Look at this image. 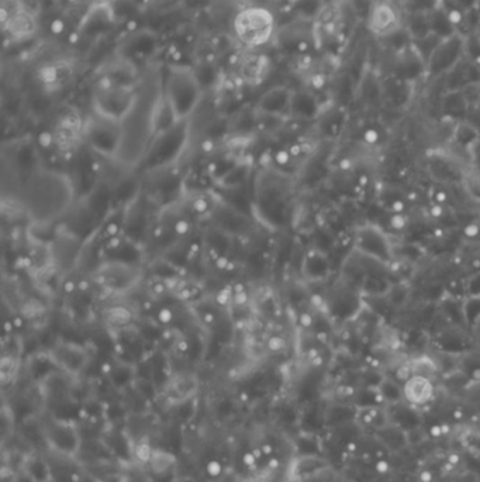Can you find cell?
Segmentation results:
<instances>
[{"mask_svg": "<svg viewBox=\"0 0 480 482\" xmlns=\"http://www.w3.org/2000/svg\"><path fill=\"white\" fill-rule=\"evenodd\" d=\"M191 134L193 119L178 121L171 128L158 133L135 173L147 175L165 168L178 166L190 147Z\"/></svg>", "mask_w": 480, "mask_h": 482, "instance_id": "4", "label": "cell"}, {"mask_svg": "<svg viewBox=\"0 0 480 482\" xmlns=\"http://www.w3.org/2000/svg\"><path fill=\"white\" fill-rule=\"evenodd\" d=\"M83 127L85 120L80 114L69 112L64 114L54 128V147L60 154H75L76 148L83 144Z\"/></svg>", "mask_w": 480, "mask_h": 482, "instance_id": "13", "label": "cell"}, {"mask_svg": "<svg viewBox=\"0 0 480 482\" xmlns=\"http://www.w3.org/2000/svg\"><path fill=\"white\" fill-rule=\"evenodd\" d=\"M135 95V85L113 83L107 78H100L92 98L93 113L105 119L120 123L130 110Z\"/></svg>", "mask_w": 480, "mask_h": 482, "instance_id": "8", "label": "cell"}, {"mask_svg": "<svg viewBox=\"0 0 480 482\" xmlns=\"http://www.w3.org/2000/svg\"><path fill=\"white\" fill-rule=\"evenodd\" d=\"M479 132L473 126L462 123L455 128V143L459 148H463L470 152L476 143H479Z\"/></svg>", "mask_w": 480, "mask_h": 482, "instance_id": "30", "label": "cell"}, {"mask_svg": "<svg viewBox=\"0 0 480 482\" xmlns=\"http://www.w3.org/2000/svg\"><path fill=\"white\" fill-rule=\"evenodd\" d=\"M232 26L237 40L252 50L269 42L275 30V17L266 7L250 6L237 12Z\"/></svg>", "mask_w": 480, "mask_h": 482, "instance_id": "7", "label": "cell"}, {"mask_svg": "<svg viewBox=\"0 0 480 482\" xmlns=\"http://www.w3.org/2000/svg\"><path fill=\"white\" fill-rule=\"evenodd\" d=\"M428 166H429L431 173L441 182L456 184V182H460L463 178L456 159L449 157L447 154L445 155L444 154H434L428 161Z\"/></svg>", "mask_w": 480, "mask_h": 482, "instance_id": "19", "label": "cell"}, {"mask_svg": "<svg viewBox=\"0 0 480 482\" xmlns=\"http://www.w3.org/2000/svg\"><path fill=\"white\" fill-rule=\"evenodd\" d=\"M363 139H365V141H366L368 144H376L377 140H379V134H377V132H375V130H368V132H365Z\"/></svg>", "mask_w": 480, "mask_h": 482, "instance_id": "40", "label": "cell"}, {"mask_svg": "<svg viewBox=\"0 0 480 482\" xmlns=\"http://www.w3.org/2000/svg\"><path fill=\"white\" fill-rule=\"evenodd\" d=\"M389 225L393 230H403L406 227V217L403 216V213H392Z\"/></svg>", "mask_w": 480, "mask_h": 482, "instance_id": "37", "label": "cell"}, {"mask_svg": "<svg viewBox=\"0 0 480 482\" xmlns=\"http://www.w3.org/2000/svg\"><path fill=\"white\" fill-rule=\"evenodd\" d=\"M292 186L287 172L263 166L254 184L252 210L255 218L268 230H280L289 223Z\"/></svg>", "mask_w": 480, "mask_h": 482, "instance_id": "3", "label": "cell"}, {"mask_svg": "<svg viewBox=\"0 0 480 482\" xmlns=\"http://www.w3.org/2000/svg\"><path fill=\"white\" fill-rule=\"evenodd\" d=\"M251 172H252V162L247 158H241L224 177L218 179L216 184L225 191H235L248 182Z\"/></svg>", "mask_w": 480, "mask_h": 482, "instance_id": "22", "label": "cell"}, {"mask_svg": "<svg viewBox=\"0 0 480 482\" xmlns=\"http://www.w3.org/2000/svg\"><path fill=\"white\" fill-rule=\"evenodd\" d=\"M266 66H268V60L265 57H261L257 54H250L241 62L239 73H241L244 80H247L250 83H257L262 79L265 71H266Z\"/></svg>", "mask_w": 480, "mask_h": 482, "instance_id": "26", "label": "cell"}, {"mask_svg": "<svg viewBox=\"0 0 480 482\" xmlns=\"http://www.w3.org/2000/svg\"><path fill=\"white\" fill-rule=\"evenodd\" d=\"M72 175L55 168L40 166L21 184L20 199L28 225H60L76 199Z\"/></svg>", "mask_w": 480, "mask_h": 482, "instance_id": "2", "label": "cell"}, {"mask_svg": "<svg viewBox=\"0 0 480 482\" xmlns=\"http://www.w3.org/2000/svg\"><path fill=\"white\" fill-rule=\"evenodd\" d=\"M358 299L354 289H351L349 285H341V288L331 297V311H334L340 319H347L352 316L358 308Z\"/></svg>", "mask_w": 480, "mask_h": 482, "instance_id": "21", "label": "cell"}, {"mask_svg": "<svg viewBox=\"0 0 480 482\" xmlns=\"http://www.w3.org/2000/svg\"><path fill=\"white\" fill-rule=\"evenodd\" d=\"M199 386H200V382L195 374L178 372L169 377V379L162 386V395L168 405L178 406L180 403L195 399L199 392Z\"/></svg>", "mask_w": 480, "mask_h": 482, "instance_id": "15", "label": "cell"}, {"mask_svg": "<svg viewBox=\"0 0 480 482\" xmlns=\"http://www.w3.org/2000/svg\"><path fill=\"white\" fill-rule=\"evenodd\" d=\"M463 319L467 327H473L480 317V296H467L462 303Z\"/></svg>", "mask_w": 480, "mask_h": 482, "instance_id": "32", "label": "cell"}, {"mask_svg": "<svg viewBox=\"0 0 480 482\" xmlns=\"http://www.w3.org/2000/svg\"><path fill=\"white\" fill-rule=\"evenodd\" d=\"M3 28L13 38H27L33 35L35 31V20L31 14L26 10H19L9 17V20L3 24Z\"/></svg>", "mask_w": 480, "mask_h": 482, "instance_id": "23", "label": "cell"}, {"mask_svg": "<svg viewBox=\"0 0 480 482\" xmlns=\"http://www.w3.org/2000/svg\"><path fill=\"white\" fill-rule=\"evenodd\" d=\"M148 467L152 472V476L164 475V474L175 471L176 460L171 451L157 449L152 451V456L148 461Z\"/></svg>", "mask_w": 480, "mask_h": 482, "instance_id": "27", "label": "cell"}, {"mask_svg": "<svg viewBox=\"0 0 480 482\" xmlns=\"http://www.w3.org/2000/svg\"><path fill=\"white\" fill-rule=\"evenodd\" d=\"M90 277L106 296L125 297L142 284L145 265L105 259Z\"/></svg>", "mask_w": 480, "mask_h": 482, "instance_id": "6", "label": "cell"}, {"mask_svg": "<svg viewBox=\"0 0 480 482\" xmlns=\"http://www.w3.org/2000/svg\"><path fill=\"white\" fill-rule=\"evenodd\" d=\"M316 100L307 93H293L290 114H295L300 119H313L317 114Z\"/></svg>", "mask_w": 480, "mask_h": 482, "instance_id": "28", "label": "cell"}, {"mask_svg": "<svg viewBox=\"0 0 480 482\" xmlns=\"http://www.w3.org/2000/svg\"><path fill=\"white\" fill-rule=\"evenodd\" d=\"M370 28L379 34H388L389 31L395 30L397 24V14L395 9L388 3H380L372 10L369 17Z\"/></svg>", "mask_w": 480, "mask_h": 482, "instance_id": "24", "label": "cell"}, {"mask_svg": "<svg viewBox=\"0 0 480 482\" xmlns=\"http://www.w3.org/2000/svg\"><path fill=\"white\" fill-rule=\"evenodd\" d=\"M470 159L473 161L476 166H477V171L480 172V141L476 143L473 148L470 150Z\"/></svg>", "mask_w": 480, "mask_h": 482, "instance_id": "39", "label": "cell"}, {"mask_svg": "<svg viewBox=\"0 0 480 482\" xmlns=\"http://www.w3.org/2000/svg\"><path fill=\"white\" fill-rule=\"evenodd\" d=\"M293 6L303 17H314L321 13V0H293Z\"/></svg>", "mask_w": 480, "mask_h": 482, "instance_id": "34", "label": "cell"}, {"mask_svg": "<svg viewBox=\"0 0 480 482\" xmlns=\"http://www.w3.org/2000/svg\"><path fill=\"white\" fill-rule=\"evenodd\" d=\"M322 462L314 457H302L292 465V476L293 478H306V476L316 474L318 469H321Z\"/></svg>", "mask_w": 480, "mask_h": 482, "instance_id": "31", "label": "cell"}, {"mask_svg": "<svg viewBox=\"0 0 480 482\" xmlns=\"http://www.w3.org/2000/svg\"><path fill=\"white\" fill-rule=\"evenodd\" d=\"M474 222H476L477 230H479V234H477V240H476V241H480V218H479V220H474Z\"/></svg>", "mask_w": 480, "mask_h": 482, "instance_id": "41", "label": "cell"}, {"mask_svg": "<svg viewBox=\"0 0 480 482\" xmlns=\"http://www.w3.org/2000/svg\"><path fill=\"white\" fill-rule=\"evenodd\" d=\"M410 372L411 375H421V377L429 378L435 372V364L433 360H429L427 357H421L417 358L413 365H410Z\"/></svg>", "mask_w": 480, "mask_h": 482, "instance_id": "35", "label": "cell"}, {"mask_svg": "<svg viewBox=\"0 0 480 482\" xmlns=\"http://www.w3.org/2000/svg\"><path fill=\"white\" fill-rule=\"evenodd\" d=\"M107 377L116 389H127V388H131L135 382L137 370H135V365L117 360L114 365L112 363V365L109 367Z\"/></svg>", "mask_w": 480, "mask_h": 482, "instance_id": "25", "label": "cell"}, {"mask_svg": "<svg viewBox=\"0 0 480 482\" xmlns=\"http://www.w3.org/2000/svg\"><path fill=\"white\" fill-rule=\"evenodd\" d=\"M46 446L65 457L79 454L82 437L75 423L54 419L45 424Z\"/></svg>", "mask_w": 480, "mask_h": 482, "instance_id": "12", "label": "cell"}, {"mask_svg": "<svg viewBox=\"0 0 480 482\" xmlns=\"http://www.w3.org/2000/svg\"><path fill=\"white\" fill-rule=\"evenodd\" d=\"M355 247L363 255L379 261L380 264H389L392 261L390 243L377 227L366 226L359 229L355 236Z\"/></svg>", "mask_w": 480, "mask_h": 482, "instance_id": "14", "label": "cell"}, {"mask_svg": "<svg viewBox=\"0 0 480 482\" xmlns=\"http://www.w3.org/2000/svg\"><path fill=\"white\" fill-rule=\"evenodd\" d=\"M48 353L58 368L71 378L79 377L90 363V353L85 345L68 340L57 341Z\"/></svg>", "mask_w": 480, "mask_h": 482, "instance_id": "11", "label": "cell"}, {"mask_svg": "<svg viewBox=\"0 0 480 482\" xmlns=\"http://www.w3.org/2000/svg\"><path fill=\"white\" fill-rule=\"evenodd\" d=\"M331 262L325 251L313 248L304 254L302 261L303 277L309 281H322L328 277Z\"/></svg>", "mask_w": 480, "mask_h": 482, "instance_id": "18", "label": "cell"}, {"mask_svg": "<svg viewBox=\"0 0 480 482\" xmlns=\"http://www.w3.org/2000/svg\"><path fill=\"white\" fill-rule=\"evenodd\" d=\"M24 471L35 482H51L53 471L46 460L38 456H28L24 464Z\"/></svg>", "mask_w": 480, "mask_h": 482, "instance_id": "29", "label": "cell"}, {"mask_svg": "<svg viewBox=\"0 0 480 482\" xmlns=\"http://www.w3.org/2000/svg\"><path fill=\"white\" fill-rule=\"evenodd\" d=\"M465 295L467 296H480V271L467 278L465 282Z\"/></svg>", "mask_w": 480, "mask_h": 482, "instance_id": "36", "label": "cell"}, {"mask_svg": "<svg viewBox=\"0 0 480 482\" xmlns=\"http://www.w3.org/2000/svg\"><path fill=\"white\" fill-rule=\"evenodd\" d=\"M293 92L286 86H275L263 93L258 99L255 110L259 114L284 117L290 113Z\"/></svg>", "mask_w": 480, "mask_h": 482, "instance_id": "16", "label": "cell"}, {"mask_svg": "<svg viewBox=\"0 0 480 482\" xmlns=\"http://www.w3.org/2000/svg\"><path fill=\"white\" fill-rule=\"evenodd\" d=\"M207 472H209V475L213 476V478H217L218 475H221L223 467H221V464L218 461H210L209 462V465H207Z\"/></svg>", "mask_w": 480, "mask_h": 482, "instance_id": "38", "label": "cell"}, {"mask_svg": "<svg viewBox=\"0 0 480 482\" xmlns=\"http://www.w3.org/2000/svg\"><path fill=\"white\" fill-rule=\"evenodd\" d=\"M164 99V78L161 68L148 65L139 73L134 100L120 121L121 141L114 164L124 172H135L157 136V119Z\"/></svg>", "mask_w": 480, "mask_h": 482, "instance_id": "1", "label": "cell"}, {"mask_svg": "<svg viewBox=\"0 0 480 482\" xmlns=\"http://www.w3.org/2000/svg\"><path fill=\"white\" fill-rule=\"evenodd\" d=\"M120 141V123L105 119L96 113H92V116L85 120L83 144L92 154L100 158L114 161L119 152Z\"/></svg>", "mask_w": 480, "mask_h": 482, "instance_id": "9", "label": "cell"}, {"mask_svg": "<svg viewBox=\"0 0 480 482\" xmlns=\"http://www.w3.org/2000/svg\"><path fill=\"white\" fill-rule=\"evenodd\" d=\"M19 371V360L13 354H5L2 360V381L6 385L13 382Z\"/></svg>", "mask_w": 480, "mask_h": 482, "instance_id": "33", "label": "cell"}, {"mask_svg": "<svg viewBox=\"0 0 480 482\" xmlns=\"http://www.w3.org/2000/svg\"><path fill=\"white\" fill-rule=\"evenodd\" d=\"M102 317L109 330L112 333H119L135 327L137 312L125 304H110L106 306L105 311L102 312Z\"/></svg>", "mask_w": 480, "mask_h": 482, "instance_id": "17", "label": "cell"}, {"mask_svg": "<svg viewBox=\"0 0 480 482\" xmlns=\"http://www.w3.org/2000/svg\"><path fill=\"white\" fill-rule=\"evenodd\" d=\"M54 267L61 275H68L73 270L78 268L80 254L85 245V240H82L73 233L66 230L62 225H58L55 236L51 240Z\"/></svg>", "mask_w": 480, "mask_h": 482, "instance_id": "10", "label": "cell"}, {"mask_svg": "<svg viewBox=\"0 0 480 482\" xmlns=\"http://www.w3.org/2000/svg\"><path fill=\"white\" fill-rule=\"evenodd\" d=\"M434 395V385L429 378L411 375L404 383V397L410 403L424 405Z\"/></svg>", "mask_w": 480, "mask_h": 482, "instance_id": "20", "label": "cell"}, {"mask_svg": "<svg viewBox=\"0 0 480 482\" xmlns=\"http://www.w3.org/2000/svg\"><path fill=\"white\" fill-rule=\"evenodd\" d=\"M164 96L179 121L193 119L203 100V86L191 68L171 65L164 78Z\"/></svg>", "mask_w": 480, "mask_h": 482, "instance_id": "5", "label": "cell"}]
</instances>
